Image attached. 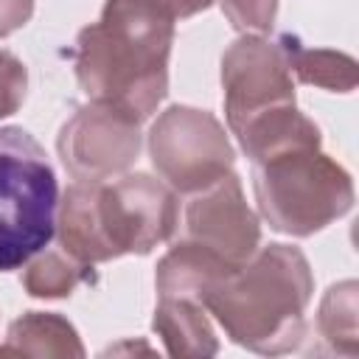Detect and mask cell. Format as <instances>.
<instances>
[{
  "label": "cell",
  "instance_id": "1",
  "mask_svg": "<svg viewBox=\"0 0 359 359\" xmlns=\"http://www.w3.org/2000/svg\"><path fill=\"white\" fill-rule=\"evenodd\" d=\"M171 45L174 17L157 0H104L98 22L76 36L79 87L143 123L168 95Z\"/></svg>",
  "mask_w": 359,
  "mask_h": 359
},
{
  "label": "cell",
  "instance_id": "2",
  "mask_svg": "<svg viewBox=\"0 0 359 359\" xmlns=\"http://www.w3.org/2000/svg\"><path fill=\"white\" fill-rule=\"evenodd\" d=\"M180 227L177 191L146 171L104 182L73 180L56 205V238L81 264L149 255Z\"/></svg>",
  "mask_w": 359,
  "mask_h": 359
},
{
  "label": "cell",
  "instance_id": "3",
  "mask_svg": "<svg viewBox=\"0 0 359 359\" xmlns=\"http://www.w3.org/2000/svg\"><path fill=\"white\" fill-rule=\"evenodd\" d=\"M311 294L314 275L309 258L292 244L272 241L233 269L205 309L236 345L278 356L300 348Z\"/></svg>",
  "mask_w": 359,
  "mask_h": 359
},
{
  "label": "cell",
  "instance_id": "4",
  "mask_svg": "<svg viewBox=\"0 0 359 359\" xmlns=\"http://www.w3.org/2000/svg\"><path fill=\"white\" fill-rule=\"evenodd\" d=\"M320 146L297 143L252 163L258 213L275 233L309 238L353 208L351 174Z\"/></svg>",
  "mask_w": 359,
  "mask_h": 359
},
{
  "label": "cell",
  "instance_id": "5",
  "mask_svg": "<svg viewBox=\"0 0 359 359\" xmlns=\"http://www.w3.org/2000/svg\"><path fill=\"white\" fill-rule=\"evenodd\" d=\"M56 205V171L39 140L22 126H0V272L50 244Z\"/></svg>",
  "mask_w": 359,
  "mask_h": 359
},
{
  "label": "cell",
  "instance_id": "6",
  "mask_svg": "<svg viewBox=\"0 0 359 359\" xmlns=\"http://www.w3.org/2000/svg\"><path fill=\"white\" fill-rule=\"evenodd\" d=\"M149 157L160 180L177 194H196L236 165V149L222 121L188 104H171L149 129Z\"/></svg>",
  "mask_w": 359,
  "mask_h": 359
},
{
  "label": "cell",
  "instance_id": "7",
  "mask_svg": "<svg viewBox=\"0 0 359 359\" xmlns=\"http://www.w3.org/2000/svg\"><path fill=\"white\" fill-rule=\"evenodd\" d=\"M222 98L233 135L275 109L294 107V79L283 36H238L222 53Z\"/></svg>",
  "mask_w": 359,
  "mask_h": 359
},
{
  "label": "cell",
  "instance_id": "8",
  "mask_svg": "<svg viewBox=\"0 0 359 359\" xmlns=\"http://www.w3.org/2000/svg\"><path fill=\"white\" fill-rule=\"evenodd\" d=\"M140 146V121L98 101L81 104L56 135L62 165L81 182H104L126 174L137 163Z\"/></svg>",
  "mask_w": 359,
  "mask_h": 359
},
{
  "label": "cell",
  "instance_id": "9",
  "mask_svg": "<svg viewBox=\"0 0 359 359\" xmlns=\"http://www.w3.org/2000/svg\"><path fill=\"white\" fill-rule=\"evenodd\" d=\"M185 238L213 250L230 266H241L261 247V219L247 205L238 174L191 194L185 205Z\"/></svg>",
  "mask_w": 359,
  "mask_h": 359
},
{
  "label": "cell",
  "instance_id": "10",
  "mask_svg": "<svg viewBox=\"0 0 359 359\" xmlns=\"http://www.w3.org/2000/svg\"><path fill=\"white\" fill-rule=\"evenodd\" d=\"M236 266H230L213 250L182 236L157 261L154 289H157V297H180V300H194L205 306L208 297L216 292V286Z\"/></svg>",
  "mask_w": 359,
  "mask_h": 359
},
{
  "label": "cell",
  "instance_id": "11",
  "mask_svg": "<svg viewBox=\"0 0 359 359\" xmlns=\"http://www.w3.org/2000/svg\"><path fill=\"white\" fill-rule=\"evenodd\" d=\"M151 328L160 337L168 356L205 359L219 353V339L208 320V309L202 303L180 300V297H157Z\"/></svg>",
  "mask_w": 359,
  "mask_h": 359
},
{
  "label": "cell",
  "instance_id": "12",
  "mask_svg": "<svg viewBox=\"0 0 359 359\" xmlns=\"http://www.w3.org/2000/svg\"><path fill=\"white\" fill-rule=\"evenodd\" d=\"M0 356H84V345L67 317L56 311H25L8 325Z\"/></svg>",
  "mask_w": 359,
  "mask_h": 359
},
{
  "label": "cell",
  "instance_id": "13",
  "mask_svg": "<svg viewBox=\"0 0 359 359\" xmlns=\"http://www.w3.org/2000/svg\"><path fill=\"white\" fill-rule=\"evenodd\" d=\"M20 280L31 297L59 300V297H70L76 286L93 280V266L76 261L62 247H42L22 264Z\"/></svg>",
  "mask_w": 359,
  "mask_h": 359
},
{
  "label": "cell",
  "instance_id": "14",
  "mask_svg": "<svg viewBox=\"0 0 359 359\" xmlns=\"http://www.w3.org/2000/svg\"><path fill=\"white\" fill-rule=\"evenodd\" d=\"M289 50V67L297 81L309 87H320L328 93H351L356 90V59L331 50V48H306L297 36L283 34Z\"/></svg>",
  "mask_w": 359,
  "mask_h": 359
},
{
  "label": "cell",
  "instance_id": "15",
  "mask_svg": "<svg viewBox=\"0 0 359 359\" xmlns=\"http://www.w3.org/2000/svg\"><path fill=\"white\" fill-rule=\"evenodd\" d=\"M356 280H339L320 300L317 334L331 353L356 356Z\"/></svg>",
  "mask_w": 359,
  "mask_h": 359
},
{
  "label": "cell",
  "instance_id": "16",
  "mask_svg": "<svg viewBox=\"0 0 359 359\" xmlns=\"http://www.w3.org/2000/svg\"><path fill=\"white\" fill-rule=\"evenodd\" d=\"M280 0H219L227 22L236 31H272Z\"/></svg>",
  "mask_w": 359,
  "mask_h": 359
},
{
  "label": "cell",
  "instance_id": "17",
  "mask_svg": "<svg viewBox=\"0 0 359 359\" xmlns=\"http://www.w3.org/2000/svg\"><path fill=\"white\" fill-rule=\"evenodd\" d=\"M28 95V67L0 48V118L14 115Z\"/></svg>",
  "mask_w": 359,
  "mask_h": 359
},
{
  "label": "cell",
  "instance_id": "18",
  "mask_svg": "<svg viewBox=\"0 0 359 359\" xmlns=\"http://www.w3.org/2000/svg\"><path fill=\"white\" fill-rule=\"evenodd\" d=\"M34 17V0H0V39L25 28Z\"/></svg>",
  "mask_w": 359,
  "mask_h": 359
},
{
  "label": "cell",
  "instance_id": "19",
  "mask_svg": "<svg viewBox=\"0 0 359 359\" xmlns=\"http://www.w3.org/2000/svg\"><path fill=\"white\" fill-rule=\"evenodd\" d=\"M174 20H185V17H194L205 8L213 6V0H157Z\"/></svg>",
  "mask_w": 359,
  "mask_h": 359
}]
</instances>
